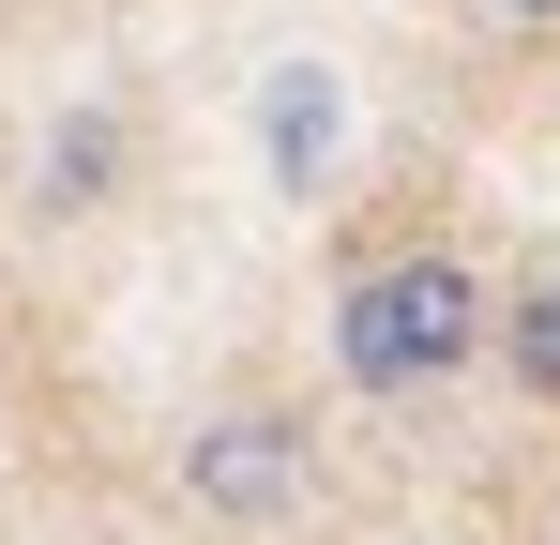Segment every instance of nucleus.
<instances>
[{
	"mask_svg": "<svg viewBox=\"0 0 560 545\" xmlns=\"http://www.w3.org/2000/svg\"><path fill=\"white\" fill-rule=\"evenodd\" d=\"M183 500L212 531H273L318 500V440H303V409H228V425H197L183 440Z\"/></svg>",
	"mask_w": 560,
	"mask_h": 545,
	"instance_id": "nucleus-2",
	"label": "nucleus"
},
{
	"mask_svg": "<svg viewBox=\"0 0 560 545\" xmlns=\"http://www.w3.org/2000/svg\"><path fill=\"white\" fill-rule=\"evenodd\" d=\"M258 152H273V182H318V167H334V77H318V61H288V77H273Z\"/></svg>",
	"mask_w": 560,
	"mask_h": 545,
	"instance_id": "nucleus-3",
	"label": "nucleus"
},
{
	"mask_svg": "<svg viewBox=\"0 0 560 545\" xmlns=\"http://www.w3.org/2000/svg\"><path fill=\"white\" fill-rule=\"evenodd\" d=\"M106 182H121V106H77L46 137V212H106Z\"/></svg>",
	"mask_w": 560,
	"mask_h": 545,
	"instance_id": "nucleus-4",
	"label": "nucleus"
},
{
	"mask_svg": "<svg viewBox=\"0 0 560 545\" xmlns=\"http://www.w3.org/2000/svg\"><path fill=\"white\" fill-rule=\"evenodd\" d=\"M485 363V272L440 258V243H409V258H378L334 288V379L349 394H440V379H469Z\"/></svg>",
	"mask_w": 560,
	"mask_h": 545,
	"instance_id": "nucleus-1",
	"label": "nucleus"
},
{
	"mask_svg": "<svg viewBox=\"0 0 560 545\" xmlns=\"http://www.w3.org/2000/svg\"><path fill=\"white\" fill-rule=\"evenodd\" d=\"M500 15H515V31H560V0H500Z\"/></svg>",
	"mask_w": 560,
	"mask_h": 545,
	"instance_id": "nucleus-6",
	"label": "nucleus"
},
{
	"mask_svg": "<svg viewBox=\"0 0 560 545\" xmlns=\"http://www.w3.org/2000/svg\"><path fill=\"white\" fill-rule=\"evenodd\" d=\"M485 349H500V363H515V379L560 409V272H530L515 303H485Z\"/></svg>",
	"mask_w": 560,
	"mask_h": 545,
	"instance_id": "nucleus-5",
	"label": "nucleus"
}]
</instances>
